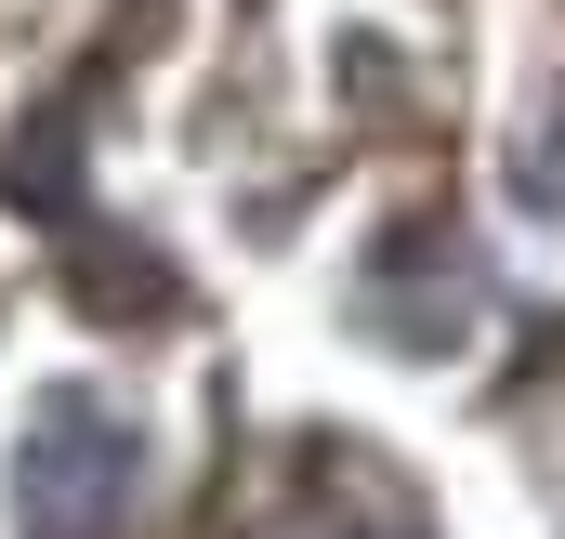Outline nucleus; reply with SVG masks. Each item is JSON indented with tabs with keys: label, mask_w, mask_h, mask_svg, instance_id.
Returning a JSON list of instances; mask_svg holds the SVG:
<instances>
[{
	"label": "nucleus",
	"mask_w": 565,
	"mask_h": 539,
	"mask_svg": "<svg viewBox=\"0 0 565 539\" xmlns=\"http://www.w3.org/2000/svg\"><path fill=\"white\" fill-rule=\"evenodd\" d=\"M119 474H132L119 421L53 408V434L26 447V527H40V539H93V527H106V500H119Z\"/></svg>",
	"instance_id": "f257e3e1"
}]
</instances>
